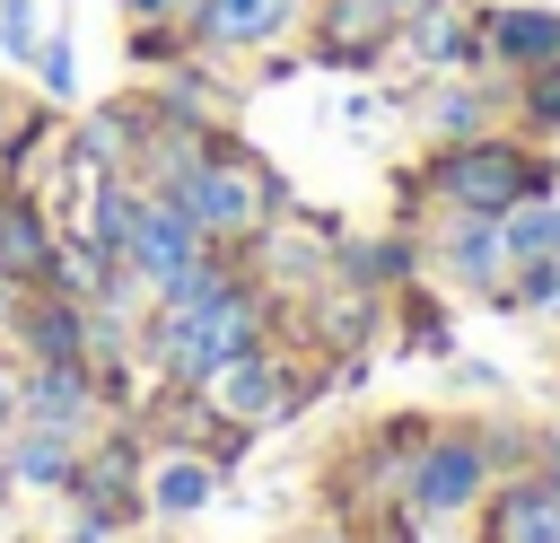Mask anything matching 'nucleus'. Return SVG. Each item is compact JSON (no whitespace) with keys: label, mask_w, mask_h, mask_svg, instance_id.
Instances as JSON below:
<instances>
[{"label":"nucleus","mask_w":560,"mask_h":543,"mask_svg":"<svg viewBox=\"0 0 560 543\" xmlns=\"http://www.w3.org/2000/svg\"><path fill=\"white\" fill-rule=\"evenodd\" d=\"M280 298L254 280V272H236L228 289H210V298H158L149 315H140V368H149V385H210L228 359H245L254 342H271L280 333Z\"/></svg>","instance_id":"1"},{"label":"nucleus","mask_w":560,"mask_h":543,"mask_svg":"<svg viewBox=\"0 0 560 543\" xmlns=\"http://www.w3.org/2000/svg\"><path fill=\"white\" fill-rule=\"evenodd\" d=\"M560 193V158L551 140H525L516 123L499 131H472V140H446L429 149L411 175H402V228L438 201V210H472V219H508L516 201H551Z\"/></svg>","instance_id":"2"},{"label":"nucleus","mask_w":560,"mask_h":543,"mask_svg":"<svg viewBox=\"0 0 560 543\" xmlns=\"http://www.w3.org/2000/svg\"><path fill=\"white\" fill-rule=\"evenodd\" d=\"M210 245H254L280 210H289V184H280V166L254 149V140H236V131H219L201 158H192V175L166 193Z\"/></svg>","instance_id":"3"},{"label":"nucleus","mask_w":560,"mask_h":543,"mask_svg":"<svg viewBox=\"0 0 560 543\" xmlns=\"http://www.w3.org/2000/svg\"><path fill=\"white\" fill-rule=\"evenodd\" d=\"M499 464H490V429L481 420H429L411 473H402V508L420 525H455V517H481Z\"/></svg>","instance_id":"4"},{"label":"nucleus","mask_w":560,"mask_h":543,"mask_svg":"<svg viewBox=\"0 0 560 543\" xmlns=\"http://www.w3.org/2000/svg\"><path fill=\"white\" fill-rule=\"evenodd\" d=\"M411 228H420V254H429V280L438 289H455L472 307H499V289H508V236H499V219H472V210H438L429 201Z\"/></svg>","instance_id":"5"},{"label":"nucleus","mask_w":560,"mask_h":543,"mask_svg":"<svg viewBox=\"0 0 560 543\" xmlns=\"http://www.w3.org/2000/svg\"><path fill=\"white\" fill-rule=\"evenodd\" d=\"M306 9H315V0H192V9H184V35H192L201 61L245 70V61L280 53V44H298V35H306Z\"/></svg>","instance_id":"6"},{"label":"nucleus","mask_w":560,"mask_h":543,"mask_svg":"<svg viewBox=\"0 0 560 543\" xmlns=\"http://www.w3.org/2000/svg\"><path fill=\"white\" fill-rule=\"evenodd\" d=\"M26 377H18V420H35V429H61V438H96L114 412H105V385H96V368L88 359H18Z\"/></svg>","instance_id":"7"},{"label":"nucleus","mask_w":560,"mask_h":543,"mask_svg":"<svg viewBox=\"0 0 560 543\" xmlns=\"http://www.w3.org/2000/svg\"><path fill=\"white\" fill-rule=\"evenodd\" d=\"M472 26H481L490 79H525V70L560 61V9L551 0H472Z\"/></svg>","instance_id":"8"},{"label":"nucleus","mask_w":560,"mask_h":543,"mask_svg":"<svg viewBox=\"0 0 560 543\" xmlns=\"http://www.w3.org/2000/svg\"><path fill=\"white\" fill-rule=\"evenodd\" d=\"M201 254H210V236H201V228H192V219H184V210H175L166 193H140V219H131L122 272H131V280H140L149 298H166V289H175V280H184V272H192Z\"/></svg>","instance_id":"9"},{"label":"nucleus","mask_w":560,"mask_h":543,"mask_svg":"<svg viewBox=\"0 0 560 543\" xmlns=\"http://www.w3.org/2000/svg\"><path fill=\"white\" fill-rule=\"evenodd\" d=\"M219 490H228V464H219V455L175 447V438H149V464H140V508H149V525H192Z\"/></svg>","instance_id":"10"},{"label":"nucleus","mask_w":560,"mask_h":543,"mask_svg":"<svg viewBox=\"0 0 560 543\" xmlns=\"http://www.w3.org/2000/svg\"><path fill=\"white\" fill-rule=\"evenodd\" d=\"M394 61L411 79H464V70H490L481 61V26H472V0H429L402 18L394 35Z\"/></svg>","instance_id":"11"},{"label":"nucleus","mask_w":560,"mask_h":543,"mask_svg":"<svg viewBox=\"0 0 560 543\" xmlns=\"http://www.w3.org/2000/svg\"><path fill=\"white\" fill-rule=\"evenodd\" d=\"M411 123H420V140H429V149L472 140V131H499V123H508V79H490V70L420 79V88H411Z\"/></svg>","instance_id":"12"},{"label":"nucleus","mask_w":560,"mask_h":543,"mask_svg":"<svg viewBox=\"0 0 560 543\" xmlns=\"http://www.w3.org/2000/svg\"><path fill=\"white\" fill-rule=\"evenodd\" d=\"M332 280L368 289V298H402L429 280V254H420V228H368V236H332Z\"/></svg>","instance_id":"13"},{"label":"nucleus","mask_w":560,"mask_h":543,"mask_svg":"<svg viewBox=\"0 0 560 543\" xmlns=\"http://www.w3.org/2000/svg\"><path fill=\"white\" fill-rule=\"evenodd\" d=\"M52 245H61V219L35 184H0V272L44 289L52 280Z\"/></svg>","instance_id":"14"},{"label":"nucleus","mask_w":560,"mask_h":543,"mask_svg":"<svg viewBox=\"0 0 560 543\" xmlns=\"http://www.w3.org/2000/svg\"><path fill=\"white\" fill-rule=\"evenodd\" d=\"M88 333H96L88 298H70V289H26V307H18V324H9L0 350H18V359H88Z\"/></svg>","instance_id":"15"},{"label":"nucleus","mask_w":560,"mask_h":543,"mask_svg":"<svg viewBox=\"0 0 560 543\" xmlns=\"http://www.w3.org/2000/svg\"><path fill=\"white\" fill-rule=\"evenodd\" d=\"M481 543H560V490L534 464L499 473L490 499H481Z\"/></svg>","instance_id":"16"},{"label":"nucleus","mask_w":560,"mask_h":543,"mask_svg":"<svg viewBox=\"0 0 560 543\" xmlns=\"http://www.w3.org/2000/svg\"><path fill=\"white\" fill-rule=\"evenodd\" d=\"M0 455H9V482H18V490H35V499H61V490H70V473H79V438L35 429V420H18Z\"/></svg>","instance_id":"17"},{"label":"nucleus","mask_w":560,"mask_h":543,"mask_svg":"<svg viewBox=\"0 0 560 543\" xmlns=\"http://www.w3.org/2000/svg\"><path fill=\"white\" fill-rule=\"evenodd\" d=\"M26 70H35V96H44V105H70V96H79V35H70V18H61V26L44 18Z\"/></svg>","instance_id":"18"},{"label":"nucleus","mask_w":560,"mask_h":543,"mask_svg":"<svg viewBox=\"0 0 560 543\" xmlns=\"http://www.w3.org/2000/svg\"><path fill=\"white\" fill-rule=\"evenodd\" d=\"M508 123H516L525 140H560V61L508 79Z\"/></svg>","instance_id":"19"},{"label":"nucleus","mask_w":560,"mask_h":543,"mask_svg":"<svg viewBox=\"0 0 560 543\" xmlns=\"http://www.w3.org/2000/svg\"><path fill=\"white\" fill-rule=\"evenodd\" d=\"M122 61H131L140 79H158V70L192 61V35H184V18H140V26H122Z\"/></svg>","instance_id":"20"},{"label":"nucleus","mask_w":560,"mask_h":543,"mask_svg":"<svg viewBox=\"0 0 560 543\" xmlns=\"http://www.w3.org/2000/svg\"><path fill=\"white\" fill-rule=\"evenodd\" d=\"M499 315H560V263H516L499 289Z\"/></svg>","instance_id":"21"},{"label":"nucleus","mask_w":560,"mask_h":543,"mask_svg":"<svg viewBox=\"0 0 560 543\" xmlns=\"http://www.w3.org/2000/svg\"><path fill=\"white\" fill-rule=\"evenodd\" d=\"M394 315H402V342H411V350H429V359H446V350H455V333H446V315H438V298H429V289H402V298H394Z\"/></svg>","instance_id":"22"},{"label":"nucleus","mask_w":560,"mask_h":543,"mask_svg":"<svg viewBox=\"0 0 560 543\" xmlns=\"http://www.w3.org/2000/svg\"><path fill=\"white\" fill-rule=\"evenodd\" d=\"M35 35H44V9H35V0H0V61H9V70L35 61Z\"/></svg>","instance_id":"23"},{"label":"nucleus","mask_w":560,"mask_h":543,"mask_svg":"<svg viewBox=\"0 0 560 543\" xmlns=\"http://www.w3.org/2000/svg\"><path fill=\"white\" fill-rule=\"evenodd\" d=\"M26 543H122V534H105L96 517H61L52 534H26Z\"/></svg>","instance_id":"24"},{"label":"nucleus","mask_w":560,"mask_h":543,"mask_svg":"<svg viewBox=\"0 0 560 543\" xmlns=\"http://www.w3.org/2000/svg\"><path fill=\"white\" fill-rule=\"evenodd\" d=\"M18 350H0V447H9V429H18Z\"/></svg>","instance_id":"25"},{"label":"nucleus","mask_w":560,"mask_h":543,"mask_svg":"<svg viewBox=\"0 0 560 543\" xmlns=\"http://www.w3.org/2000/svg\"><path fill=\"white\" fill-rule=\"evenodd\" d=\"M534 473L560 490V420H551V429H534Z\"/></svg>","instance_id":"26"},{"label":"nucleus","mask_w":560,"mask_h":543,"mask_svg":"<svg viewBox=\"0 0 560 543\" xmlns=\"http://www.w3.org/2000/svg\"><path fill=\"white\" fill-rule=\"evenodd\" d=\"M114 9H122V26H140V18H184L192 0H114Z\"/></svg>","instance_id":"27"},{"label":"nucleus","mask_w":560,"mask_h":543,"mask_svg":"<svg viewBox=\"0 0 560 543\" xmlns=\"http://www.w3.org/2000/svg\"><path fill=\"white\" fill-rule=\"evenodd\" d=\"M18 307H26V280H9V272H0V342H9V324H18Z\"/></svg>","instance_id":"28"},{"label":"nucleus","mask_w":560,"mask_h":543,"mask_svg":"<svg viewBox=\"0 0 560 543\" xmlns=\"http://www.w3.org/2000/svg\"><path fill=\"white\" fill-rule=\"evenodd\" d=\"M315 543H368V534H359V525H341V534H315Z\"/></svg>","instance_id":"29"},{"label":"nucleus","mask_w":560,"mask_h":543,"mask_svg":"<svg viewBox=\"0 0 560 543\" xmlns=\"http://www.w3.org/2000/svg\"><path fill=\"white\" fill-rule=\"evenodd\" d=\"M9 499H18V482H9V455H0V508H9Z\"/></svg>","instance_id":"30"}]
</instances>
